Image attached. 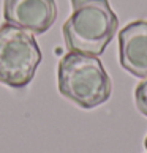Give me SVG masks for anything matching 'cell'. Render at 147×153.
Listing matches in <instances>:
<instances>
[{
  "instance_id": "3",
  "label": "cell",
  "mask_w": 147,
  "mask_h": 153,
  "mask_svg": "<svg viewBox=\"0 0 147 153\" xmlns=\"http://www.w3.org/2000/svg\"><path fill=\"white\" fill-rule=\"evenodd\" d=\"M41 51L30 32L16 25L0 27V82L14 90L24 88L32 82L38 65L41 63Z\"/></svg>"
},
{
  "instance_id": "7",
  "label": "cell",
  "mask_w": 147,
  "mask_h": 153,
  "mask_svg": "<svg viewBox=\"0 0 147 153\" xmlns=\"http://www.w3.org/2000/svg\"><path fill=\"white\" fill-rule=\"evenodd\" d=\"M144 147H146V150H147V136H146V139H144Z\"/></svg>"
},
{
  "instance_id": "5",
  "label": "cell",
  "mask_w": 147,
  "mask_h": 153,
  "mask_svg": "<svg viewBox=\"0 0 147 153\" xmlns=\"http://www.w3.org/2000/svg\"><path fill=\"white\" fill-rule=\"evenodd\" d=\"M119 62L134 77H147V21H133L120 30Z\"/></svg>"
},
{
  "instance_id": "4",
  "label": "cell",
  "mask_w": 147,
  "mask_h": 153,
  "mask_svg": "<svg viewBox=\"0 0 147 153\" xmlns=\"http://www.w3.org/2000/svg\"><path fill=\"white\" fill-rule=\"evenodd\" d=\"M55 19V0H3V21L35 35L48 32Z\"/></svg>"
},
{
  "instance_id": "2",
  "label": "cell",
  "mask_w": 147,
  "mask_h": 153,
  "mask_svg": "<svg viewBox=\"0 0 147 153\" xmlns=\"http://www.w3.org/2000/svg\"><path fill=\"white\" fill-rule=\"evenodd\" d=\"M57 85L62 96L82 109H93L111 98L112 82L97 55L70 52L59 62Z\"/></svg>"
},
{
  "instance_id": "6",
  "label": "cell",
  "mask_w": 147,
  "mask_h": 153,
  "mask_svg": "<svg viewBox=\"0 0 147 153\" xmlns=\"http://www.w3.org/2000/svg\"><path fill=\"white\" fill-rule=\"evenodd\" d=\"M134 103H136L138 111L147 117V77L143 79L134 88Z\"/></svg>"
},
{
  "instance_id": "1",
  "label": "cell",
  "mask_w": 147,
  "mask_h": 153,
  "mask_svg": "<svg viewBox=\"0 0 147 153\" xmlns=\"http://www.w3.org/2000/svg\"><path fill=\"white\" fill-rule=\"evenodd\" d=\"M71 14L62 27L70 52L101 55L116 36L119 18L109 0H70Z\"/></svg>"
}]
</instances>
